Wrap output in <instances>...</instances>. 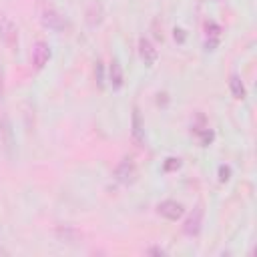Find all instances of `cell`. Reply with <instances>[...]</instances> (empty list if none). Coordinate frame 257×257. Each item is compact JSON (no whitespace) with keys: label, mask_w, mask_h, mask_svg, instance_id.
Wrapping results in <instances>:
<instances>
[{"label":"cell","mask_w":257,"mask_h":257,"mask_svg":"<svg viewBox=\"0 0 257 257\" xmlns=\"http://www.w3.org/2000/svg\"><path fill=\"white\" fill-rule=\"evenodd\" d=\"M0 151L8 159H12L16 153V137H14V128H12L8 114L0 116Z\"/></svg>","instance_id":"cell-1"},{"label":"cell","mask_w":257,"mask_h":257,"mask_svg":"<svg viewBox=\"0 0 257 257\" xmlns=\"http://www.w3.org/2000/svg\"><path fill=\"white\" fill-rule=\"evenodd\" d=\"M0 38L8 48H16L18 44V28L14 20L6 14H0Z\"/></svg>","instance_id":"cell-2"},{"label":"cell","mask_w":257,"mask_h":257,"mask_svg":"<svg viewBox=\"0 0 257 257\" xmlns=\"http://www.w3.org/2000/svg\"><path fill=\"white\" fill-rule=\"evenodd\" d=\"M203 217H205V211H203L201 205H197V207L189 213V217L185 219V223H183V233L189 235V237H197V235L201 233V229H203Z\"/></svg>","instance_id":"cell-3"},{"label":"cell","mask_w":257,"mask_h":257,"mask_svg":"<svg viewBox=\"0 0 257 257\" xmlns=\"http://www.w3.org/2000/svg\"><path fill=\"white\" fill-rule=\"evenodd\" d=\"M40 22L46 30H52V32H64L68 28V20L56 10H44L40 16Z\"/></svg>","instance_id":"cell-4"},{"label":"cell","mask_w":257,"mask_h":257,"mask_svg":"<svg viewBox=\"0 0 257 257\" xmlns=\"http://www.w3.org/2000/svg\"><path fill=\"white\" fill-rule=\"evenodd\" d=\"M131 137L137 147H145L147 135H145V120L139 110V106H133V116H131Z\"/></svg>","instance_id":"cell-5"},{"label":"cell","mask_w":257,"mask_h":257,"mask_svg":"<svg viewBox=\"0 0 257 257\" xmlns=\"http://www.w3.org/2000/svg\"><path fill=\"white\" fill-rule=\"evenodd\" d=\"M135 177H137V165L131 157H124L114 169V179L122 185H131L135 181Z\"/></svg>","instance_id":"cell-6"},{"label":"cell","mask_w":257,"mask_h":257,"mask_svg":"<svg viewBox=\"0 0 257 257\" xmlns=\"http://www.w3.org/2000/svg\"><path fill=\"white\" fill-rule=\"evenodd\" d=\"M157 213H159L161 217L169 219V221H179V219L185 215V209H183L181 203H177V201H173V199H165V201H161V203L157 205Z\"/></svg>","instance_id":"cell-7"},{"label":"cell","mask_w":257,"mask_h":257,"mask_svg":"<svg viewBox=\"0 0 257 257\" xmlns=\"http://www.w3.org/2000/svg\"><path fill=\"white\" fill-rule=\"evenodd\" d=\"M139 56H141V60H143L147 66H155L157 60H159V50L155 48V44H153L149 38L141 36V38H139Z\"/></svg>","instance_id":"cell-8"},{"label":"cell","mask_w":257,"mask_h":257,"mask_svg":"<svg viewBox=\"0 0 257 257\" xmlns=\"http://www.w3.org/2000/svg\"><path fill=\"white\" fill-rule=\"evenodd\" d=\"M32 64H34V68H44L46 64H48V60H50V46L46 44V42H42V40H38L34 46H32Z\"/></svg>","instance_id":"cell-9"},{"label":"cell","mask_w":257,"mask_h":257,"mask_svg":"<svg viewBox=\"0 0 257 257\" xmlns=\"http://www.w3.org/2000/svg\"><path fill=\"white\" fill-rule=\"evenodd\" d=\"M108 84L112 86V90H120L124 84V74L118 60H110L108 64Z\"/></svg>","instance_id":"cell-10"},{"label":"cell","mask_w":257,"mask_h":257,"mask_svg":"<svg viewBox=\"0 0 257 257\" xmlns=\"http://www.w3.org/2000/svg\"><path fill=\"white\" fill-rule=\"evenodd\" d=\"M102 18H104V8H102V4H100V2H90L88 8H86V16H84L86 24H88L90 28H94V26H98V24L102 22Z\"/></svg>","instance_id":"cell-11"},{"label":"cell","mask_w":257,"mask_h":257,"mask_svg":"<svg viewBox=\"0 0 257 257\" xmlns=\"http://www.w3.org/2000/svg\"><path fill=\"white\" fill-rule=\"evenodd\" d=\"M219 38H221V26L215 24V22H209V24H207V40H205V48H207V50H215L217 44H219Z\"/></svg>","instance_id":"cell-12"},{"label":"cell","mask_w":257,"mask_h":257,"mask_svg":"<svg viewBox=\"0 0 257 257\" xmlns=\"http://www.w3.org/2000/svg\"><path fill=\"white\" fill-rule=\"evenodd\" d=\"M229 90H231L233 98H237V100H243V98L247 96L245 84H243V80H241L237 74H231V76H229Z\"/></svg>","instance_id":"cell-13"},{"label":"cell","mask_w":257,"mask_h":257,"mask_svg":"<svg viewBox=\"0 0 257 257\" xmlns=\"http://www.w3.org/2000/svg\"><path fill=\"white\" fill-rule=\"evenodd\" d=\"M197 133H199V141H201L203 147H209V145L213 143V137H215V135H213V131H211L209 126H203V128L197 131Z\"/></svg>","instance_id":"cell-14"},{"label":"cell","mask_w":257,"mask_h":257,"mask_svg":"<svg viewBox=\"0 0 257 257\" xmlns=\"http://www.w3.org/2000/svg\"><path fill=\"white\" fill-rule=\"evenodd\" d=\"M181 167V159H175V157H169L167 161H165V165H163V171H177Z\"/></svg>","instance_id":"cell-15"},{"label":"cell","mask_w":257,"mask_h":257,"mask_svg":"<svg viewBox=\"0 0 257 257\" xmlns=\"http://www.w3.org/2000/svg\"><path fill=\"white\" fill-rule=\"evenodd\" d=\"M94 76H96V82H98V86L102 88V86H104V68H102V62H100V60L96 62V68H94Z\"/></svg>","instance_id":"cell-16"},{"label":"cell","mask_w":257,"mask_h":257,"mask_svg":"<svg viewBox=\"0 0 257 257\" xmlns=\"http://www.w3.org/2000/svg\"><path fill=\"white\" fill-rule=\"evenodd\" d=\"M229 179H231V169H229L227 165H221V167H219V181L225 183V181H229Z\"/></svg>","instance_id":"cell-17"},{"label":"cell","mask_w":257,"mask_h":257,"mask_svg":"<svg viewBox=\"0 0 257 257\" xmlns=\"http://www.w3.org/2000/svg\"><path fill=\"white\" fill-rule=\"evenodd\" d=\"M147 253L149 255H167V251L161 249V247H151V249H147Z\"/></svg>","instance_id":"cell-18"},{"label":"cell","mask_w":257,"mask_h":257,"mask_svg":"<svg viewBox=\"0 0 257 257\" xmlns=\"http://www.w3.org/2000/svg\"><path fill=\"white\" fill-rule=\"evenodd\" d=\"M4 98V76H2V70H0V100Z\"/></svg>","instance_id":"cell-19"}]
</instances>
